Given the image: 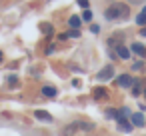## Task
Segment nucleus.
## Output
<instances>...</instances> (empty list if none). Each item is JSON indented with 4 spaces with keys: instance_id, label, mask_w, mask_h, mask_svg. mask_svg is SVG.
<instances>
[{
    "instance_id": "20e7f679",
    "label": "nucleus",
    "mask_w": 146,
    "mask_h": 136,
    "mask_svg": "<svg viewBox=\"0 0 146 136\" xmlns=\"http://www.w3.org/2000/svg\"><path fill=\"white\" fill-rule=\"evenodd\" d=\"M116 122H118V128H120L122 132H130V130L134 128V126L130 124V120H128V118H118Z\"/></svg>"
},
{
    "instance_id": "ddd939ff",
    "label": "nucleus",
    "mask_w": 146,
    "mask_h": 136,
    "mask_svg": "<svg viewBox=\"0 0 146 136\" xmlns=\"http://www.w3.org/2000/svg\"><path fill=\"white\" fill-rule=\"evenodd\" d=\"M68 24H70V26H72V28L76 30V28L80 26V18H78V16H70V20H68Z\"/></svg>"
},
{
    "instance_id": "dca6fc26",
    "label": "nucleus",
    "mask_w": 146,
    "mask_h": 136,
    "mask_svg": "<svg viewBox=\"0 0 146 136\" xmlns=\"http://www.w3.org/2000/svg\"><path fill=\"white\" fill-rule=\"evenodd\" d=\"M82 20L90 22V20H92V12H90V10H84V14H82Z\"/></svg>"
},
{
    "instance_id": "f03ea898",
    "label": "nucleus",
    "mask_w": 146,
    "mask_h": 136,
    "mask_svg": "<svg viewBox=\"0 0 146 136\" xmlns=\"http://www.w3.org/2000/svg\"><path fill=\"white\" fill-rule=\"evenodd\" d=\"M82 130H94V124L92 122H72V124H68L64 130H62V134L64 136H76L78 132H82Z\"/></svg>"
},
{
    "instance_id": "5701e85b",
    "label": "nucleus",
    "mask_w": 146,
    "mask_h": 136,
    "mask_svg": "<svg viewBox=\"0 0 146 136\" xmlns=\"http://www.w3.org/2000/svg\"><path fill=\"white\" fill-rule=\"evenodd\" d=\"M0 60H2V52H0Z\"/></svg>"
},
{
    "instance_id": "aec40b11",
    "label": "nucleus",
    "mask_w": 146,
    "mask_h": 136,
    "mask_svg": "<svg viewBox=\"0 0 146 136\" xmlns=\"http://www.w3.org/2000/svg\"><path fill=\"white\" fill-rule=\"evenodd\" d=\"M130 4H142V2H146V0H128Z\"/></svg>"
},
{
    "instance_id": "f3484780",
    "label": "nucleus",
    "mask_w": 146,
    "mask_h": 136,
    "mask_svg": "<svg viewBox=\"0 0 146 136\" xmlns=\"http://www.w3.org/2000/svg\"><path fill=\"white\" fill-rule=\"evenodd\" d=\"M66 36H72V38H76V36H80V32H78V30H74V28H72V30H70V32H66Z\"/></svg>"
},
{
    "instance_id": "39448f33",
    "label": "nucleus",
    "mask_w": 146,
    "mask_h": 136,
    "mask_svg": "<svg viewBox=\"0 0 146 136\" xmlns=\"http://www.w3.org/2000/svg\"><path fill=\"white\" fill-rule=\"evenodd\" d=\"M116 54H118L120 58H124V60L130 58V50H128L126 46H122V44H116Z\"/></svg>"
},
{
    "instance_id": "6e6552de",
    "label": "nucleus",
    "mask_w": 146,
    "mask_h": 136,
    "mask_svg": "<svg viewBox=\"0 0 146 136\" xmlns=\"http://www.w3.org/2000/svg\"><path fill=\"white\" fill-rule=\"evenodd\" d=\"M34 116H36L38 120H46V122L52 120V116H50L48 112H44V110H34Z\"/></svg>"
},
{
    "instance_id": "4468645a",
    "label": "nucleus",
    "mask_w": 146,
    "mask_h": 136,
    "mask_svg": "<svg viewBox=\"0 0 146 136\" xmlns=\"http://www.w3.org/2000/svg\"><path fill=\"white\" fill-rule=\"evenodd\" d=\"M136 22H138L140 26H146V12H140V14L136 16Z\"/></svg>"
},
{
    "instance_id": "0eeeda50",
    "label": "nucleus",
    "mask_w": 146,
    "mask_h": 136,
    "mask_svg": "<svg viewBox=\"0 0 146 136\" xmlns=\"http://www.w3.org/2000/svg\"><path fill=\"white\" fill-rule=\"evenodd\" d=\"M130 118H132V126H144V116H142L140 112H136V114H132Z\"/></svg>"
},
{
    "instance_id": "412c9836",
    "label": "nucleus",
    "mask_w": 146,
    "mask_h": 136,
    "mask_svg": "<svg viewBox=\"0 0 146 136\" xmlns=\"http://www.w3.org/2000/svg\"><path fill=\"white\" fill-rule=\"evenodd\" d=\"M90 30H92V32H100V26H96V24H92V26H90Z\"/></svg>"
},
{
    "instance_id": "a211bd4d",
    "label": "nucleus",
    "mask_w": 146,
    "mask_h": 136,
    "mask_svg": "<svg viewBox=\"0 0 146 136\" xmlns=\"http://www.w3.org/2000/svg\"><path fill=\"white\" fill-rule=\"evenodd\" d=\"M16 82H18V78H16L14 74H12V76H8V84H10V86H14Z\"/></svg>"
},
{
    "instance_id": "423d86ee",
    "label": "nucleus",
    "mask_w": 146,
    "mask_h": 136,
    "mask_svg": "<svg viewBox=\"0 0 146 136\" xmlns=\"http://www.w3.org/2000/svg\"><path fill=\"white\" fill-rule=\"evenodd\" d=\"M132 82H134V80L130 78V74H122V76L118 78V84H120V86H124V88H130V84H132Z\"/></svg>"
},
{
    "instance_id": "9b49d317",
    "label": "nucleus",
    "mask_w": 146,
    "mask_h": 136,
    "mask_svg": "<svg viewBox=\"0 0 146 136\" xmlns=\"http://www.w3.org/2000/svg\"><path fill=\"white\" fill-rule=\"evenodd\" d=\"M132 52H136L138 56H144V54H146V48H144L142 44H132Z\"/></svg>"
},
{
    "instance_id": "7ed1b4c3",
    "label": "nucleus",
    "mask_w": 146,
    "mask_h": 136,
    "mask_svg": "<svg viewBox=\"0 0 146 136\" xmlns=\"http://www.w3.org/2000/svg\"><path fill=\"white\" fill-rule=\"evenodd\" d=\"M114 76V66L112 64H108V66H104L100 72H98V80H102V82H106V80H110Z\"/></svg>"
},
{
    "instance_id": "6ab92c4d",
    "label": "nucleus",
    "mask_w": 146,
    "mask_h": 136,
    "mask_svg": "<svg viewBox=\"0 0 146 136\" xmlns=\"http://www.w3.org/2000/svg\"><path fill=\"white\" fill-rule=\"evenodd\" d=\"M78 6H82L84 10H88V0H78Z\"/></svg>"
},
{
    "instance_id": "f8f14e48",
    "label": "nucleus",
    "mask_w": 146,
    "mask_h": 136,
    "mask_svg": "<svg viewBox=\"0 0 146 136\" xmlns=\"http://www.w3.org/2000/svg\"><path fill=\"white\" fill-rule=\"evenodd\" d=\"M94 98H106V88H94Z\"/></svg>"
},
{
    "instance_id": "1a4fd4ad",
    "label": "nucleus",
    "mask_w": 146,
    "mask_h": 136,
    "mask_svg": "<svg viewBox=\"0 0 146 136\" xmlns=\"http://www.w3.org/2000/svg\"><path fill=\"white\" fill-rule=\"evenodd\" d=\"M42 94H44V96H48V98H54L58 92H56V88H54V86H44V88H42Z\"/></svg>"
},
{
    "instance_id": "9d476101",
    "label": "nucleus",
    "mask_w": 146,
    "mask_h": 136,
    "mask_svg": "<svg viewBox=\"0 0 146 136\" xmlns=\"http://www.w3.org/2000/svg\"><path fill=\"white\" fill-rule=\"evenodd\" d=\"M140 92H142V80H134V82H132V94L138 96Z\"/></svg>"
},
{
    "instance_id": "2eb2a0df",
    "label": "nucleus",
    "mask_w": 146,
    "mask_h": 136,
    "mask_svg": "<svg viewBox=\"0 0 146 136\" xmlns=\"http://www.w3.org/2000/svg\"><path fill=\"white\" fill-rule=\"evenodd\" d=\"M40 30H42L44 34H52V26H50V24H46V22H42V24H40Z\"/></svg>"
},
{
    "instance_id": "f257e3e1",
    "label": "nucleus",
    "mask_w": 146,
    "mask_h": 136,
    "mask_svg": "<svg viewBox=\"0 0 146 136\" xmlns=\"http://www.w3.org/2000/svg\"><path fill=\"white\" fill-rule=\"evenodd\" d=\"M104 16L108 20H124V18L130 16V6L128 4H122V2H114V4H110L106 8Z\"/></svg>"
},
{
    "instance_id": "4be33fe9",
    "label": "nucleus",
    "mask_w": 146,
    "mask_h": 136,
    "mask_svg": "<svg viewBox=\"0 0 146 136\" xmlns=\"http://www.w3.org/2000/svg\"><path fill=\"white\" fill-rule=\"evenodd\" d=\"M140 34H142V36H146V26H144V28L140 30Z\"/></svg>"
}]
</instances>
